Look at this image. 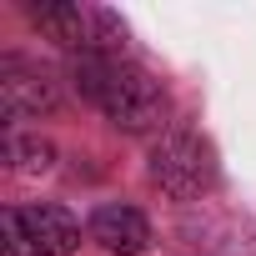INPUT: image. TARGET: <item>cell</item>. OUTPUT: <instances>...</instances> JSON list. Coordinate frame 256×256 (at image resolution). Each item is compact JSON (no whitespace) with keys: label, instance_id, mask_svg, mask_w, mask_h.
I'll use <instances>...</instances> for the list:
<instances>
[{"label":"cell","instance_id":"obj_1","mask_svg":"<svg viewBox=\"0 0 256 256\" xmlns=\"http://www.w3.org/2000/svg\"><path fill=\"white\" fill-rule=\"evenodd\" d=\"M76 90L116 126V131H131V136H161L171 131L166 126V90L161 80H151L141 66H131L126 56H76L70 66Z\"/></svg>","mask_w":256,"mask_h":256},{"label":"cell","instance_id":"obj_7","mask_svg":"<svg viewBox=\"0 0 256 256\" xmlns=\"http://www.w3.org/2000/svg\"><path fill=\"white\" fill-rule=\"evenodd\" d=\"M10 156H16V166H20V171H46L56 151H50V141H36V136H30V141H20V136H16V141H10Z\"/></svg>","mask_w":256,"mask_h":256},{"label":"cell","instance_id":"obj_4","mask_svg":"<svg viewBox=\"0 0 256 256\" xmlns=\"http://www.w3.org/2000/svg\"><path fill=\"white\" fill-rule=\"evenodd\" d=\"M0 110L10 120H36L60 110V80L26 56H6L0 60Z\"/></svg>","mask_w":256,"mask_h":256},{"label":"cell","instance_id":"obj_5","mask_svg":"<svg viewBox=\"0 0 256 256\" xmlns=\"http://www.w3.org/2000/svg\"><path fill=\"white\" fill-rule=\"evenodd\" d=\"M86 236L100 246V251H110V256H141L146 246H151V221L136 211V206H96L90 211V226H86Z\"/></svg>","mask_w":256,"mask_h":256},{"label":"cell","instance_id":"obj_8","mask_svg":"<svg viewBox=\"0 0 256 256\" xmlns=\"http://www.w3.org/2000/svg\"><path fill=\"white\" fill-rule=\"evenodd\" d=\"M0 226H6V256H40L30 241H26V226H20V211H6L0 216Z\"/></svg>","mask_w":256,"mask_h":256},{"label":"cell","instance_id":"obj_3","mask_svg":"<svg viewBox=\"0 0 256 256\" xmlns=\"http://www.w3.org/2000/svg\"><path fill=\"white\" fill-rule=\"evenodd\" d=\"M30 26L46 30L56 46L76 50V56H120L126 50V26L100 10V6H26Z\"/></svg>","mask_w":256,"mask_h":256},{"label":"cell","instance_id":"obj_2","mask_svg":"<svg viewBox=\"0 0 256 256\" xmlns=\"http://www.w3.org/2000/svg\"><path fill=\"white\" fill-rule=\"evenodd\" d=\"M146 166H151V181L176 201H196L216 186V151L186 126H171L151 141Z\"/></svg>","mask_w":256,"mask_h":256},{"label":"cell","instance_id":"obj_6","mask_svg":"<svg viewBox=\"0 0 256 256\" xmlns=\"http://www.w3.org/2000/svg\"><path fill=\"white\" fill-rule=\"evenodd\" d=\"M20 226H26V241L40 251V256H70L80 246V221L56 206V201H36L20 211Z\"/></svg>","mask_w":256,"mask_h":256}]
</instances>
